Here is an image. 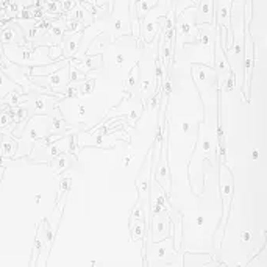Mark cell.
Wrapping results in <instances>:
<instances>
[{
  "instance_id": "obj_1",
  "label": "cell",
  "mask_w": 267,
  "mask_h": 267,
  "mask_svg": "<svg viewBox=\"0 0 267 267\" xmlns=\"http://www.w3.org/2000/svg\"><path fill=\"white\" fill-rule=\"evenodd\" d=\"M197 30V23H196V14L188 16V10L183 11L178 17V38H181L183 42L194 41V35Z\"/></svg>"
},
{
  "instance_id": "obj_2",
  "label": "cell",
  "mask_w": 267,
  "mask_h": 267,
  "mask_svg": "<svg viewBox=\"0 0 267 267\" xmlns=\"http://www.w3.org/2000/svg\"><path fill=\"white\" fill-rule=\"evenodd\" d=\"M197 7V14H196V23L202 25V23H212V16H214V0H199Z\"/></svg>"
},
{
  "instance_id": "obj_3",
  "label": "cell",
  "mask_w": 267,
  "mask_h": 267,
  "mask_svg": "<svg viewBox=\"0 0 267 267\" xmlns=\"http://www.w3.org/2000/svg\"><path fill=\"white\" fill-rule=\"evenodd\" d=\"M83 33L75 32V33H67V36L61 41V48L64 52V58H74L77 57V50L82 42Z\"/></svg>"
},
{
  "instance_id": "obj_4",
  "label": "cell",
  "mask_w": 267,
  "mask_h": 267,
  "mask_svg": "<svg viewBox=\"0 0 267 267\" xmlns=\"http://www.w3.org/2000/svg\"><path fill=\"white\" fill-rule=\"evenodd\" d=\"M64 32H66V23L63 19H57V20H53L50 25H48V29H47V36L52 38V44H55L58 45L61 41H63V36H64Z\"/></svg>"
},
{
  "instance_id": "obj_5",
  "label": "cell",
  "mask_w": 267,
  "mask_h": 267,
  "mask_svg": "<svg viewBox=\"0 0 267 267\" xmlns=\"http://www.w3.org/2000/svg\"><path fill=\"white\" fill-rule=\"evenodd\" d=\"M17 150V141L11 135L2 133V139H0V156L4 158H13Z\"/></svg>"
},
{
  "instance_id": "obj_6",
  "label": "cell",
  "mask_w": 267,
  "mask_h": 267,
  "mask_svg": "<svg viewBox=\"0 0 267 267\" xmlns=\"http://www.w3.org/2000/svg\"><path fill=\"white\" fill-rule=\"evenodd\" d=\"M214 45L217 47V52L214 50V64H216L214 72H216V75H219V77H227V75H230L231 72H230L228 63H227V57L222 55L224 50L221 52V48H219V38H217V41L214 42Z\"/></svg>"
},
{
  "instance_id": "obj_7",
  "label": "cell",
  "mask_w": 267,
  "mask_h": 267,
  "mask_svg": "<svg viewBox=\"0 0 267 267\" xmlns=\"http://www.w3.org/2000/svg\"><path fill=\"white\" fill-rule=\"evenodd\" d=\"M75 156H77V155H74V153L64 152V153H61V155H58V156L53 158L52 167H53V171H55V174L63 172L64 169L70 167V164H72V161H74Z\"/></svg>"
},
{
  "instance_id": "obj_8",
  "label": "cell",
  "mask_w": 267,
  "mask_h": 267,
  "mask_svg": "<svg viewBox=\"0 0 267 267\" xmlns=\"http://www.w3.org/2000/svg\"><path fill=\"white\" fill-rule=\"evenodd\" d=\"M142 30H144V41H145V44H150L153 36L156 35V32L161 30V29H159V16H156L155 19H145Z\"/></svg>"
},
{
  "instance_id": "obj_9",
  "label": "cell",
  "mask_w": 267,
  "mask_h": 267,
  "mask_svg": "<svg viewBox=\"0 0 267 267\" xmlns=\"http://www.w3.org/2000/svg\"><path fill=\"white\" fill-rule=\"evenodd\" d=\"M19 91V92H23V88L22 86H19L16 82L13 83L10 78H7L4 74H2V70H0V99L2 97H5L7 94H10V92H13V91Z\"/></svg>"
},
{
  "instance_id": "obj_10",
  "label": "cell",
  "mask_w": 267,
  "mask_h": 267,
  "mask_svg": "<svg viewBox=\"0 0 267 267\" xmlns=\"http://www.w3.org/2000/svg\"><path fill=\"white\" fill-rule=\"evenodd\" d=\"M158 7V0H138L136 2V19L141 20L149 11Z\"/></svg>"
},
{
  "instance_id": "obj_11",
  "label": "cell",
  "mask_w": 267,
  "mask_h": 267,
  "mask_svg": "<svg viewBox=\"0 0 267 267\" xmlns=\"http://www.w3.org/2000/svg\"><path fill=\"white\" fill-rule=\"evenodd\" d=\"M48 95H50V94H39V95L35 97V100H33L35 113H38V114H45V113H47V110H48L47 105L52 102V99H50Z\"/></svg>"
},
{
  "instance_id": "obj_12",
  "label": "cell",
  "mask_w": 267,
  "mask_h": 267,
  "mask_svg": "<svg viewBox=\"0 0 267 267\" xmlns=\"http://www.w3.org/2000/svg\"><path fill=\"white\" fill-rule=\"evenodd\" d=\"M231 4H233V0H230L228 4H219L217 11H214V13H217V19H219L217 23H219V25H227L225 22L230 23V19H231V13H230Z\"/></svg>"
},
{
  "instance_id": "obj_13",
  "label": "cell",
  "mask_w": 267,
  "mask_h": 267,
  "mask_svg": "<svg viewBox=\"0 0 267 267\" xmlns=\"http://www.w3.org/2000/svg\"><path fill=\"white\" fill-rule=\"evenodd\" d=\"M130 227H131V239H133V241L144 239V234H145V222H144V219H136V221L130 222Z\"/></svg>"
},
{
  "instance_id": "obj_14",
  "label": "cell",
  "mask_w": 267,
  "mask_h": 267,
  "mask_svg": "<svg viewBox=\"0 0 267 267\" xmlns=\"http://www.w3.org/2000/svg\"><path fill=\"white\" fill-rule=\"evenodd\" d=\"M192 74H194V78H196V80L208 82L209 77L212 75V69H211V67H206V66H194Z\"/></svg>"
},
{
  "instance_id": "obj_15",
  "label": "cell",
  "mask_w": 267,
  "mask_h": 267,
  "mask_svg": "<svg viewBox=\"0 0 267 267\" xmlns=\"http://www.w3.org/2000/svg\"><path fill=\"white\" fill-rule=\"evenodd\" d=\"M138 80H139V64H136L133 67L125 80V89H133L138 85Z\"/></svg>"
},
{
  "instance_id": "obj_16",
  "label": "cell",
  "mask_w": 267,
  "mask_h": 267,
  "mask_svg": "<svg viewBox=\"0 0 267 267\" xmlns=\"http://www.w3.org/2000/svg\"><path fill=\"white\" fill-rule=\"evenodd\" d=\"M67 130V125L64 124V120L61 117H53L52 119V127H50V135L52 133H63Z\"/></svg>"
},
{
  "instance_id": "obj_17",
  "label": "cell",
  "mask_w": 267,
  "mask_h": 267,
  "mask_svg": "<svg viewBox=\"0 0 267 267\" xmlns=\"http://www.w3.org/2000/svg\"><path fill=\"white\" fill-rule=\"evenodd\" d=\"M47 52H48V58L52 61H57V60L63 58V48H61V45L52 44V45L47 47Z\"/></svg>"
},
{
  "instance_id": "obj_18",
  "label": "cell",
  "mask_w": 267,
  "mask_h": 267,
  "mask_svg": "<svg viewBox=\"0 0 267 267\" xmlns=\"http://www.w3.org/2000/svg\"><path fill=\"white\" fill-rule=\"evenodd\" d=\"M14 38H16V32L10 29V27H7V29H4L2 35H0V42H4L7 45L10 42H14Z\"/></svg>"
},
{
  "instance_id": "obj_19",
  "label": "cell",
  "mask_w": 267,
  "mask_h": 267,
  "mask_svg": "<svg viewBox=\"0 0 267 267\" xmlns=\"http://www.w3.org/2000/svg\"><path fill=\"white\" fill-rule=\"evenodd\" d=\"M83 30V25L80 20L77 19H69L66 22V32L67 33H75V32H82Z\"/></svg>"
},
{
  "instance_id": "obj_20",
  "label": "cell",
  "mask_w": 267,
  "mask_h": 267,
  "mask_svg": "<svg viewBox=\"0 0 267 267\" xmlns=\"http://www.w3.org/2000/svg\"><path fill=\"white\" fill-rule=\"evenodd\" d=\"M92 88H94V80L92 78H86V80H83L82 82V85H80V94H83V95H86V94H89L91 91H92Z\"/></svg>"
},
{
  "instance_id": "obj_21",
  "label": "cell",
  "mask_w": 267,
  "mask_h": 267,
  "mask_svg": "<svg viewBox=\"0 0 267 267\" xmlns=\"http://www.w3.org/2000/svg\"><path fill=\"white\" fill-rule=\"evenodd\" d=\"M13 124V117L10 113H0V131L8 128Z\"/></svg>"
},
{
  "instance_id": "obj_22",
  "label": "cell",
  "mask_w": 267,
  "mask_h": 267,
  "mask_svg": "<svg viewBox=\"0 0 267 267\" xmlns=\"http://www.w3.org/2000/svg\"><path fill=\"white\" fill-rule=\"evenodd\" d=\"M158 217H159V214H158ZM155 231H156V234H166V231H167V224L164 222V219H156L155 221Z\"/></svg>"
},
{
  "instance_id": "obj_23",
  "label": "cell",
  "mask_w": 267,
  "mask_h": 267,
  "mask_svg": "<svg viewBox=\"0 0 267 267\" xmlns=\"http://www.w3.org/2000/svg\"><path fill=\"white\" fill-rule=\"evenodd\" d=\"M136 219H144V212H142V206H141V203H138V205L135 206V209H133L131 217H130V222L136 221Z\"/></svg>"
},
{
  "instance_id": "obj_24",
  "label": "cell",
  "mask_w": 267,
  "mask_h": 267,
  "mask_svg": "<svg viewBox=\"0 0 267 267\" xmlns=\"http://www.w3.org/2000/svg\"><path fill=\"white\" fill-rule=\"evenodd\" d=\"M69 186H70V177H63L60 181V196L58 197H61L64 192L69 191Z\"/></svg>"
},
{
  "instance_id": "obj_25",
  "label": "cell",
  "mask_w": 267,
  "mask_h": 267,
  "mask_svg": "<svg viewBox=\"0 0 267 267\" xmlns=\"http://www.w3.org/2000/svg\"><path fill=\"white\" fill-rule=\"evenodd\" d=\"M63 11H72L75 8V0H63Z\"/></svg>"
},
{
  "instance_id": "obj_26",
  "label": "cell",
  "mask_w": 267,
  "mask_h": 267,
  "mask_svg": "<svg viewBox=\"0 0 267 267\" xmlns=\"http://www.w3.org/2000/svg\"><path fill=\"white\" fill-rule=\"evenodd\" d=\"M114 29H116V32H124L125 30V23H124L122 19H116L114 20Z\"/></svg>"
},
{
  "instance_id": "obj_27",
  "label": "cell",
  "mask_w": 267,
  "mask_h": 267,
  "mask_svg": "<svg viewBox=\"0 0 267 267\" xmlns=\"http://www.w3.org/2000/svg\"><path fill=\"white\" fill-rule=\"evenodd\" d=\"M141 88H142V92H150V89H152V82H150V80H142Z\"/></svg>"
},
{
  "instance_id": "obj_28",
  "label": "cell",
  "mask_w": 267,
  "mask_h": 267,
  "mask_svg": "<svg viewBox=\"0 0 267 267\" xmlns=\"http://www.w3.org/2000/svg\"><path fill=\"white\" fill-rule=\"evenodd\" d=\"M252 237H253L252 231H242V233H241V239H242V242H250V241H252Z\"/></svg>"
},
{
  "instance_id": "obj_29",
  "label": "cell",
  "mask_w": 267,
  "mask_h": 267,
  "mask_svg": "<svg viewBox=\"0 0 267 267\" xmlns=\"http://www.w3.org/2000/svg\"><path fill=\"white\" fill-rule=\"evenodd\" d=\"M233 86H234V75L230 74V77H228V80H227V86H225V89H227V91H233Z\"/></svg>"
},
{
  "instance_id": "obj_30",
  "label": "cell",
  "mask_w": 267,
  "mask_h": 267,
  "mask_svg": "<svg viewBox=\"0 0 267 267\" xmlns=\"http://www.w3.org/2000/svg\"><path fill=\"white\" fill-rule=\"evenodd\" d=\"M158 100H159V91L152 97V100H150V110H155L156 106H158Z\"/></svg>"
},
{
  "instance_id": "obj_31",
  "label": "cell",
  "mask_w": 267,
  "mask_h": 267,
  "mask_svg": "<svg viewBox=\"0 0 267 267\" xmlns=\"http://www.w3.org/2000/svg\"><path fill=\"white\" fill-rule=\"evenodd\" d=\"M131 159H133V155H128V156H125V158L122 159V164H124V167H128V166H130Z\"/></svg>"
},
{
  "instance_id": "obj_32",
  "label": "cell",
  "mask_w": 267,
  "mask_h": 267,
  "mask_svg": "<svg viewBox=\"0 0 267 267\" xmlns=\"http://www.w3.org/2000/svg\"><path fill=\"white\" fill-rule=\"evenodd\" d=\"M124 61H125V57H124V55H116V57H114V64H116V66H120Z\"/></svg>"
},
{
  "instance_id": "obj_33",
  "label": "cell",
  "mask_w": 267,
  "mask_h": 267,
  "mask_svg": "<svg viewBox=\"0 0 267 267\" xmlns=\"http://www.w3.org/2000/svg\"><path fill=\"white\" fill-rule=\"evenodd\" d=\"M181 130H183V133L186 135V133H189V130H191V125H189V122H183L181 124Z\"/></svg>"
},
{
  "instance_id": "obj_34",
  "label": "cell",
  "mask_w": 267,
  "mask_h": 267,
  "mask_svg": "<svg viewBox=\"0 0 267 267\" xmlns=\"http://www.w3.org/2000/svg\"><path fill=\"white\" fill-rule=\"evenodd\" d=\"M85 113H86V108H85V106H78V116H80V117H83Z\"/></svg>"
},
{
  "instance_id": "obj_35",
  "label": "cell",
  "mask_w": 267,
  "mask_h": 267,
  "mask_svg": "<svg viewBox=\"0 0 267 267\" xmlns=\"http://www.w3.org/2000/svg\"><path fill=\"white\" fill-rule=\"evenodd\" d=\"M203 224H205V219H203V217H197V219H196V225H197V227H202Z\"/></svg>"
},
{
  "instance_id": "obj_36",
  "label": "cell",
  "mask_w": 267,
  "mask_h": 267,
  "mask_svg": "<svg viewBox=\"0 0 267 267\" xmlns=\"http://www.w3.org/2000/svg\"><path fill=\"white\" fill-rule=\"evenodd\" d=\"M258 158H259V152L255 149V150L252 152V159H258Z\"/></svg>"
},
{
  "instance_id": "obj_37",
  "label": "cell",
  "mask_w": 267,
  "mask_h": 267,
  "mask_svg": "<svg viewBox=\"0 0 267 267\" xmlns=\"http://www.w3.org/2000/svg\"><path fill=\"white\" fill-rule=\"evenodd\" d=\"M35 202L39 203V202H41V196H36V197H35Z\"/></svg>"
},
{
  "instance_id": "obj_38",
  "label": "cell",
  "mask_w": 267,
  "mask_h": 267,
  "mask_svg": "<svg viewBox=\"0 0 267 267\" xmlns=\"http://www.w3.org/2000/svg\"><path fill=\"white\" fill-rule=\"evenodd\" d=\"M0 139H2V133H0Z\"/></svg>"
}]
</instances>
